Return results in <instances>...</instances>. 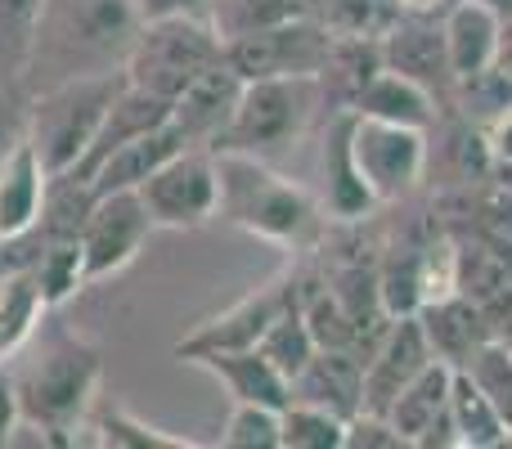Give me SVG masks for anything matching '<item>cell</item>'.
<instances>
[{
    "label": "cell",
    "instance_id": "41",
    "mask_svg": "<svg viewBox=\"0 0 512 449\" xmlns=\"http://www.w3.org/2000/svg\"><path fill=\"white\" fill-rule=\"evenodd\" d=\"M400 14H445L450 0H396Z\"/></svg>",
    "mask_w": 512,
    "mask_h": 449
},
{
    "label": "cell",
    "instance_id": "29",
    "mask_svg": "<svg viewBox=\"0 0 512 449\" xmlns=\"http://www.w3.org/2000/svg\"><path fill=\"white\" fill-rule=\"evenodd\" d=\"M301 14H310V0H212V9H207L221 41L265 32V27H279Z\"/></svg>",
    "mask_w": 512,
    "mask_h": 449
},
{
    "label": "cell",
    "instance_id": "8",
    "mask_svg": "<svg viewBox=\"0 0 512 449\" xmlns=\"http://www.w3.org/2000/svg\"><path fill=\"white\" fill-rule=\"evenodd\" d=\"M333 32L319 23L315 14L288 18L279 27L265 32H248L225 41V63L239 72L243 81H261V77H319L328 59Z\"/></svg>",
    "mask_w": 512,
    "mask_h": 449
},
{
    "label": "cell",
    "instance_id": "5",
    "mask_svg": "<svg viewBox=\"0 0 512 449\" xmlns=\"http://www.w3.org/2000/svg\"><path fill=\"white\" fill-rule=\"evenodd\" d=\"M225 59V41L216 36L212 18H149L140 23L122 72L131 86L176 99L189 81Z\"/></svg>",
    "mask_w": 512,
    "mask_h": 449
},
{
    "label": "cell",
    "instance_id": "1",
    "mask_svg": "<svg viewBox=\"0 0 512 449\" xmlns=\"http://www.w3.org/2000/svg\"><path fill=\"white\" fill-rule=\"evenodd\" d=\"M140 23L135 0H41L23 90L36 95L54 81L86 72H122Z\"/></svg>",
    "mask_w": 512,
    "mask_h": 449
},
{
    "label": "cell",
    "instance_id": "20",
    "mask_svg": "<svg viewBox=\"0 0 512 449\" xmlns=\"http://www.w3.org/2000/svg\"><path fill=\"white\" fill-rule=\"evenodd\" d=\"M378 212V198L369 194L351 153V113H337L324 140V216L355 225Z\"/></svg>",
    "mask_w": 512,
    "mask_h": 449
},
{
    "label": "cell",
    "instance_id": "26",
    "mask_svg": "<svg viewBox=\"0 0 512 449\" xmlns=\"http://www.w3.org/2000/svg\"><path fill=\"white\" fill-rule=\"evenodd\" d=\"M382 72V45L378 36H333L328 59L319 68L315 86L319 99H333L337 113H351L360 90Z\"/></svg>",
    "mask_w": 512,
    "mask_h": 449
},
{
    "label": "cell",
    "instance_id": "21",
    "mask_svg": "<svg viewBox=\"0 0 512 449\" xmlns=\"http://www.w3.org/2000/svg\"><path fill=\"white\" fill-rule=\"evenodd\" d=\"M180 149H194V144L180 135L176 122H167V126H158V131H149V135H140V140L108 153V158L90 171V189H95V198L117 194V189H140L144 180H149L162 162L176 158Z\"/></svg>",
    "mask_w": 512,
    "mask_h": 449
},
{
    "label": "cell",
    "instance_id": "7",
    "mask_svg": "<svg viewBox=\"0 0 512 449\" xmlns=\"http://www.w3.org/2000/svg\"><path fill=\"white\" fill-rule=\"evenodd\" d=\"M351 153L360 167L369 194L378 198V207L409 198L427 176V131L400 122H378V117L351 113Z\"/></svg>",
    "mask_w": 512,
    "mask_h": 449
},
{
    "label": "cell",
    "instance_id": "27",
    "mask_svg": "<svg viewBox=\"0 0 512 449\" xmlns=\"http://www.w3.org/2000/svg\"><path fill=\"white\" fill-rule=\"evenodd\" d=\"M450 418L459 449H504L512 445V423L490 400V391L468 369H454L450 378Z\"/></svg>",
    "mask_w": 512,
    "mask_h": 449
},
{
    "label": "cell",
    "instance_id": "2",
    "mask_svg": "<svg viewBox=\"0 0 512 449\" xmlns=\"http://www.w3.org/2000/svg\"><path fill=\"white\" fill-rule=\"evenodd\" d=\"M14 360H23L18 369H9L18 391V423L41 432L50 445H68L77 423L95 409V391L104 378L99 346H90L77 333L41 337V328H36V337Z\"/></svg>",
    "mask_w": 512,
    "mask_h": 449
},
{
    "label": "cell",
    "instance_id": "13",
    "mask_svg": "<svg viewBox=\"0 0 512 449\" xmlns=\"http://www.w3.org/2000/svg\"><path fill=\"white\" fill-rule=\"evenodd\" d=\"M436 360L432 342H427V328L418 315H400L387 324L382 342L373 346V355L364 360V409L373 414H387L391 400Z\"/></svg>",
    "mask_w": 512,
    "mask_h": 449
},
{
    "label": "cell",
    "instance_id": "35",
    "mask_svg": "<svg viewBox=\"0 0 512 449\" xmlns=\"http://www.w3.org/2000/svg\"><path fill=\"white\" fill-rule=\"evenodd\" d=\"M279 441H283L279 409L234 400L230 418H225V427H221V445L225 449H279Z\"/></svg>",
    "mask_w": 512,
    "mask_h": 449
},
{
    "label": "cell",
    "instance_id": "4",
    "mask_svg": "<svg viewBox=\"0 0 512 449\" xmlns=\"http://www.w3.org/2000/svg\"><path fill=\"white\" fill-rule=\"evenodd\" d=\"M122 86L126 72H86V77L54 81V86L27 95V140L41 153L50 176H63L86 158L90 140Z\"/></svg>",
    "mask_w": 512,
    "mask_h": 449
},
{
    "label": "cell",
    "instance_id": "19",
    "mask_svg": "<svg viewBox=\"0 0 512 449\" xmlns=\"http://www.w3.org/2000/svg\"><path fill=\"white\" fill-rule=\"evenodd\" d=\"M292 400L333 409V414H342L351 423L364 409V360L355 351H328V346H319L306 369L292 378Z\"/></svg>",
    "mask_w": 512,
    "mask_h": 449
},
{
    "label": "cell",
    "instance_id": "9",
    "mask_svg": "<svg viewBox=\"0 0 512 449\" xmlns=\"http://www.w3.org/2000/svg\"><path fill=\"white\" fill-rule=\"evenodd\" d=\"M135 194L149 207L158 229H198V225L216 221V207H221L216 153L212 149H180L176 158L162 162Z\"/></svg>",
    "mask_w": 512,
    "mask_h": 449
},
{
    "label": "cell",
    "instance_id": "31",
    "mask_svg": "<svg viewBox=\"0 0 512 449\" xmlns=\"http://www.w3.org/2000/svg\"><path fill=\"white\" fill-rule=\"evenodd\" d=\"M283 441L279 449H342L346 445V418L333 409L306 405V400H288L279 409Z\"/></svg>",
    "mask_w": 512,
    "mask_h": 449
},
{
    "label": "cell",
    "instance_id": "6",
    "mask_svg": "<svg viewBox=\"0 0 512 449\" xmlns=\"http://www.w3.org/2000/svg\"><path fill=\"white\" fill-rule=\"evenodd\" d=\"M315 108H319L315 77L243 81L239 108H234L230 126L216 135L212 153H252V158H265L274 149H288L310 126Z\"/></svg>",
    "mask_w": 512,
    "mask_h": 449
},
{
    "label": "cell",
    "instance_id": "43",
    "mask_svg": "<svg viewBox=\"0 0 512 449\" xmlns=\"http://www.w3.org/2000/svg\"><path fill=\"white\" fill-rule=\"evenodd\" d=\"M0 270H5V238H0Z\"/></svg>",
    "mask_w": 512,
    "mask_h": 449
},
{
    "label": "cell",
    "instance_id": "24",
    "mask_svg": "<svg viewBox=\"0 0 512 449\" xmlns=\"http://www.w3.org/2000/svg\"><path fill=\"white\" fill-rule=\"evenodd\" d=\"M45 315H50V301H45L36 270L32 265H5L0 270V364H9L32 342Z\"/></svg>",
    "mask_w": 512,
    "mask_h": 449
},
{
    "label": "cell",
    "instance_id": "38",
    "mask_svg": "<svg viewBox=\"0 0 512 449\" xmlns=\"http://www.w3.org/2000/svg\"><path fill=\"white\" fill-rule=\"evenodd\" d=\"M135 9H140V18L149 23V18H207V9H212V0H135Z\"/></svg>",
    "mask_w": 512,
    "mask_h": 449
},
{
    "label": "cell",
    "instance_id": "25",
    "mask_svg": "<svg viewBox=\"0 0 512 449\" xmlns=\"http://www.w3.org/2000/svg\"><path fill=\"white\" fill-rule=\"evenodd\" d=\"M441 108L445 104L427 86H418V81H409V77H400V72L382 68L378 77H373L369 86L360 90V99H355L351 113L378 117V122L418 126V131H432V126L441 122Z\"/></svg>",
    "mask_w": 512,
    "mask_h": 449
},
{
    "label": "cell",
    "instance_id": "3",
    "mask_svg": "<svg viewBox=\"0 0 512 449\" xmlns=\"http://www.w3.org/2000/svg\"><path fill=\"white\" fill-rule=\"evenodd\" d=\"M216 176H221V207L230 225L248 229V234L265 238L279 247H315L324 238V207L297 189L292 180L274 176L261 158L252 153H216Z\"/></svg>",
    "mask_w": 512,
    "mask_h": 449
},
{
    "label": "cell",
    "instance_id": "39",
    "mask_svg": "<svg viewBox=\"0 0 512 449\" xmlns=\"http://www.w3.org/2000/svg\"><path fill=\"white\" fill-rule=\"evenodd\" d=\"M18 432V391H14V373L0 364V445H9Z\"/></svg>",
    "mask_w": 512,
    "mask_h": 449
},
{
    "label": "cell",
    "instance_id": "40",
    "mask_svg": "<svg viewBox=\"0 0 512 449\" xmlns=\"http://www.w3.org/2000/svg\"><path fill=\"white\" fill-rule=\"evenodd\" d=\"M495 68H504L512 77V18L499 23V50H495Z\"/></svg>",
    "mask_w": 512,
    "mask_h": 449
},
{
    "label": "cell",
    "instance_id": "42",
    "mask_svg": "<svg viewBox=\"0 0 512 449\" xmlns=\"http://www.w3.org/2000/svg\"><path fill=\"white\" fill-rule=\"evenodd\" d=\"M477 5H486L495 18H512V0H477Z\"/></svg>",
    "mask_w": 512,
    "mask_h": 449
},
{
    "label": "cell",
    "instance_id": "37",
    "mask_svg": "<svg viewBox=\"0 0 512 449\" xmlns=\"http://www.w3.org/2000/svg\"><path fill=\"white\" fill-rule=\"evenodd\" d=\"M481 135H486L490 162H495V167H504V171H512V108H508V113H499L495 122L481 126Z\"/></svg>",
    "mask_w": 512,
    "mask_h": 449
},
{
    "label": "cell",
    "instance_id": "30",
    "mask_svg": "<svg viewBox=\"0 0 512 449\" xmlns=\"http://www.w3.org/2000/svg\"><path fill=\"white\" fill-rule=\"evenodd\" d=\"M256 351H261L265 360H270L274 369H279L283 378H288V387H292V378H297V373L310 364V355L319 351L315 337H310V328H306V315H301L297 301H292V306L283 310V315L274 319L270 328H265V337L256 342Z\"/></svg>",
    "mask_w": 512,
    "mask_h": 449
},
{
    "label": "cell",
    "instance_id": "10",
    "mask_svg": "<svg viewBox=\"0 0 512 449\" xmlns=\"http://www.w3.org/2000/svg\"><path fill=\"white\" fill-rule=\"evenodd\" d=\"M153 216L140 203L135 189H117V194H99L90 207L86 225H81L77 243H81V265H86V283L113 279L126 265L140 256V247L153 234Z\"/></svg>",
    "mask_w": 512,
    "mask_h": 449
},
{
    "label": "cell",
    "instance_id": "34",
    "mask_svg": "<svg viewBox=\"0 0 512 449\" xmlns=\"http://www.w3.org/2000/svg\"><path fill=\"white\" fill-rule=\"evenodd\" d=\"M310 14L333 36H382L400 18L396 0H315Z\"/></svg>",
    "mask_w": 512,
    "mask_h": 449
},
{
    "label": "cell",
    "instance_id": "16",
    "mask_svg": "<svg viewBox=\"0 0 512 449\" xmlns=\"http://www.w3.org/2000/svg\"><path fill=\"white\" fill-rule=\"evenodd\" d=\"M167 122H171V99H162V95H153V90H140V86L126 81V86L117 90V99L108 104V113H104V122H99L95 140H90L86 158H81L72 171H63V176L90 180V171H95L113 149L140 140V135L158 131V126H167Z\"/></svg>",
    "mask_w": 512,
    "mask_h": 449
},
{
    "label": "cell",
    "instance_id": "11",
    "mask_svg": "<svg viewBox=\"0 0 512 449\" xmlns=\"http://www.w3.org/2000/svg\"><path fill=\"white\" fill-rule=\"evenodd\" d=\"M297 301V274H279V279L261 283L256 292H248L243 301H234L230 310H221L216 319L198 324L185 342H176L180 360L194 364L207 351H239V346H256L265 337V328Z\"/></svg>",
    "mask_w": 512,
    "mask_h": 449
},
{
    "label": "cell",
    "instance_id": "32",
    "mask_svg": "<svg viewBox=\"0 0 512 449\" xmlns=\"http://www.w3.org/2000/svg\"><path fill=\"white\" fill-rule=\"evenodd\" d=\"M90 427L99 432L95 436L99 445H113V449H194V441L158 432V427H149L144 418H135L122 405H95L90 409Z\"/></svg>",
    "mask_w": 512,
    "mask_h": 449
},
{
    "label": "cell",
    "instance_id": "23",
    "mask_svg": "<svg viewBox=\"0 0 512 449\" xmlns=\"http://www.w3.org/2000/svg\"><path fill=\"white\" fill-rule=\"evenodd\" d=\"M499 23H504V18H495L486 5H477V0H450V9L441 14V32H445V54H450L454 81L472 77V72L495 63Z\"/></svg>",
    "mask_w": 512,
    "mask_h": 449
},
{
    "label": "cell",
    "instance_id": "12",
    "mask_svg": "<svg viewBox=\"0 0 512 449\" xmlns=\"http://www.w3.org/2000/svg\"><path fill=\"white\" fill-rule=\"evenodd\" d=\"M378 45H382V68L427 86L450 108L454 72H450V54H445L441 14H400L396 23L378 36Z\"/></svg>",
    "mask_w": 512,
    "mask_h": 449
},
{
    "label": "cell",
    "instance_id": "18",
    "mask_svg": "<svg viewBox=\"0 0 512 449\" xmlns=\"http://www.w3.org/2000/svg\"><path fill=\"white\" fill-rule=\"evenodd\" d=\"M418 319H423V328H427V342H432L436 360L454 364V369H463L481 346L499 337L495 319H490L472 297H463V292H450V297H441V301H427V306L418 310Z\"/></svg>",
    "mask_w": 512,
    "mask_h": 449
},
{
    "label": "cell",
    "instance_id": "15",
    "mask_svg": "<svg viewBox=\"0 0 512 449\" xmlns=\"http://www.w3.org/2000/svg\"><path fill=\"white\" fill-rule=\"evenodd\" d=\"M239 95H243V77L230 68V63H216L207 68L198 81H189L176 99H171V122L180 126L194 149H212L216 135L230 126L234 108H239Z\"/></svg>",
    "mask_w": 512,
    "mask_h": 449
},
{
    "label": "cell",
    "instance_id": "33",
    "mask_svg": "<svg viewBox=\"0 0 512 449\" xmlns=\"http://www.w3.org/2000/svg\"><path fill=\"white\" fill-rule=\"evenodd\" d=\"M450 108H459V117H468V122H477V126L495 122L499 113L512 108V77L504 68H495V63L472 72V77H459L454 81Z\"/></svg>",
    "mask_w": 512,
    "mask_h": 449
},
{
    "label": "cell",
    "instance_id": "44",
    "mask_svg": "<svg viewBox=\"0 0 512 449\" xmlns=\"http://www.w3.org/2000/svg\"><path fill=\"white\" fill-rule=\"evenodd\" d=\"M310 5H315V0H310Z\"/></svg>",
    "mask_w": 512,
    "mask_h": 449
},
{
    "label": "cell",
    "instance_id": "17",
    "mask_svg": "<svg viewBox=\"0 0 512 449\" xmlns=\"http://www.w3.org/2000/svg\"><path fill=\"white\" fill-rule=\"evenodd\" d=\"M45 194H50V171H45L41 153L32 140H18L14 149L0 158V238H23L36 229L45 212Z\"/></svg>",
    "mask_w": 512,
    "mask_h": 449
},
{
    "label": "cell",
    "instance_id": "28",
    "mask_svg": "<svg viewBox=\"0 0 512 449\" xmlns=\"http://www.w3.org/2000/svg\"><path fill=\"white\" fill-rule=\"evenodd\" d=\"M36 23H41V0H0V86L5 90H23Z\"/></svg>",
    "mask_w": 512,
    "mask_h": 449
},
{
    "label": "cell",
    "instance_id": "22",
    "mask_svg": "<svg viewBox=\"0 0 512 449\" xmlns=\"http://www.w3.org/2000/svg\"><path fill=\"white\" fill-rule=\"evenodd\" d=\"M198 369H207L225 391L230 400H248V405H270V409H283L292 400V387L270 360H265L256 346H239V351H207L198 355Z\"/></svg>",
    "mask_w": 512,
    "mask_h": 449
},
{
    "label": "cell",
    "instance_id": "36",
    "mask_svg": "<svg viewBox=\"0 0 512 449\" xmlns=\"http://www.w3.org/2000/svg\"><path fill=\"white\" fill-rule=\"evenodd\" d=\"M342 449H409V441L396 432L387 414H373V409H360V414L346 423V445Z\"/></svg>",
    "mask_w": 512,
    "mask_h": 449
},
{
    "label": "cell",
    "instance_id": "14",
    "mask_svg": "<svg viewBox=\"0 0 512 449\" xmlns=\"http://www.w3.org/2000/svg\"><path fill=\"white\" fill-rule=\"evenodd\" d=\"M450 378H454V364L432 360L391 400L387 418L414 449H459L454 418H450Z\"/></svg>",
    "mask_w": 512,
    "mask_h": 449
}]
</instances>
